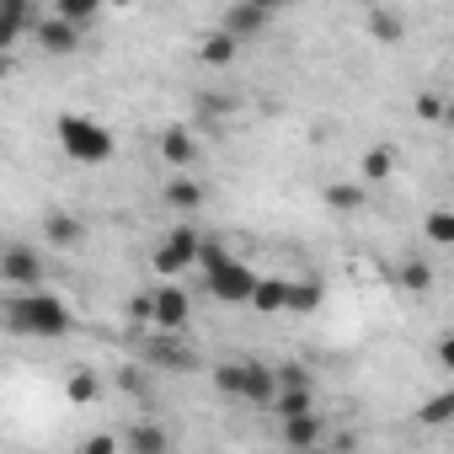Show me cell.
Masks as SVG:
<instances>
[{
  "instance_id": "6da1fadb",
  "label": "cell",
  "mask_w": 454,
  "mask_h": 454,
  "mask_svg": "<svg viewBox=\"0 0 454 454\" xmlns=\"http://www.w3.org/2000/svg\"><path fill=\"white\" fill-rule=\"evenodd\" d=\"M6 326L17 337H33V342H54L75 326L70 305L54 294V289H33V294H12L6 300Z\"/></svg>"
},
{
  "instance_id": "7a4b0ae2",
  "label": "cell",
  "mask_w": 454,
  "mask_h": 454,
  "mask_svg": "<svg viewBox=\"0 0 454 454\" xmlns=\"http://www.w3.org/2000/svg\"><path fill=\"white\" fill-rule=\"evenodd\" d=\"M54 134H59V150L75 160V166H107L113 160V129L107 123H97V118H86V113H65L59 123H54Z\"/></svg>"
},
{
  "instance_id": "3957f363",
  "label": "cell",
  "mask_w": 454,
  "mask_h": 454,
  "mask_svg": "<svg viewBox=\"0 0 454 454\" xmlns=\"http://www.w3.org/2000/svg\"><path fill=\"white\" fill-rule=\"evenodd\" d=\"M214 390H219V395H231V401L268 406V401H273V369H268V364H257V358L219 364V369H214Z\"/></svg>"
},
{
  "instance_id": "277c9868",
  "label": "cell",
  "mask_w": 454,
  "mask_h": 454,
  "mask_svg": "<svg viewBox=\"0 0 454 454\" xmlns=\"http://www.w3.org/2000/svg\"><path fill=\"white\" fill-rule=\"evenodd\" d=\"M203 289H208V300H219V305H252V294H257V268H247L241 257H231L219 273L203 278Z\"/></svg>"
},
{
  "instance_id": "5b68a950",
  "label": "cell",
  "mask_w": 454,
  "mask_h": 454,
  "mask_svg": "<svg viewBox=\"0 0 454 454\" xmlns=\"http://www.w3.org/2000/svg\"><path fill=\"white\" fill-rule=\"evenodd\" d=\"M0 278H6L17 294H33V289H43V257L27 241H6L0 247Z\"/></svg>"
},
{
  "instance_id": "8992f818",
  "label": "cell",
  "mask_w": 454,
  "mask_h": 454,
  "mask_svg": "<svg viewBox=\"0 0 454 454\" xmlns=\"http://www.w3.org/2000/svg\"><path fill=\"white\" fill-rule=\"evenodd\" d=\"M187 321H192V294L176 289V284H155L150 289V326L166 332V337H176Z\"/></svg>"
},
{
  "instance_id": "52a82bcc",
  "label": "cell",
  "mask_w": 454,
  "mask_h": 454,
  "mask_svg": "<svg viewBox=\"0 0 454 454\" xmlns=\"http://www.w3.org/2000/svg\"><path fill=\"white\" fill-rule=\"evenodd\" d=\"M38 22H43V6H38V0H0V54L12 59V49L27 43Z\"/></svg>"
},
{
  "instance_id": "ba28073f",
  "label": "cell",
  "mask_w": 454,
  "mask_h": 454,
  "mask_svg": "<svg viewBox=\"0 0 454 454\" xmlns=\"http://www.w3.org/2000/svg\"><path fill=\"white\" fill-rule=\"evenodd\" d=\"M198 241H203V236L192 231V224H176V231H166V236H160V247H155V257H150V262H155V273H160V278H176L182 268H192Z\"/></svg>"
},
{
  "instance_id": "9c48e42d",
  "label": "cell",
  "mask_w": 454,
  "mask_h": 454,
  "mask_svg": "<svg viewBox=\"0 0 454 454\" xmlns=\"http://www.w3.org/2000/svg\"><path fill=\"white\" fill-rule=\"evenodd\" d=\"M268 27H273V12L268 6H247V0H241V6H224V17H219V33L236 38V43H252Z\"/></svg>"
},
{
  "instance_id": "30bf717a",
  "label": "cell",
  "mask_w": 454,
  "mask_h": 454,
  "mask_svg": "<svg viewBox=\"0 0 454 454\" xmlns=\"http://www.w3.org/2000/svg\"><path fill=\"white\" fill-rule=\"evenodd\" d=\"M155 150H160V160H166L171 171H187V166H198V134H192L187 123H166Z\"/></svg>"
},
{
  "instance_id": "8fae6325",
  "label": "cell",
  "mask_w": 454,
  "mask_h": 454,
  "mask_svg": "<svg viewBox=\"0 0 454 454\" xmlns=\"http://www.w3.org/2000/svg\"><path fill=\"white\" fill-rule=\"evenodd\" d=\"M326 417L321 411H305V417H289V422H278V438H284V449L289 454H300V449H321L326 443Z\"/></svg>"
},
{
  "instance_id": "7c38bea8",
  "label": "cell",
  "mask_w": 454,
  "mask_h": 454,
  "mask_svg": "<svg viewBox=\"0 0 454 454\" xmlns=\"http://www.w3.org/2000/svg\"><path fill=\"white\" fill-rule=\"evenodd\" d=\"M43 236H49L54 252H75V247L86 241V219L70 214V208H49V214H43Z\"/></svg>"
},
{
  "instance_id": "4fadbf2b",
  "label": "cell",
  "mask_w": 454,
  "mask_h": 454,
  "mask_svg": "<svg viewBox=\"0 0 454 454\" xmlns=\"http://www.w3.org/2000/svg\"><path fill=\"white\" fill-rule=\"evenodd\" d=\"M33 43H38L43 54L65 59V54H75V49H81V27H70V22H59V17H49V12H43V22L33 27Z\"/></svg>"
},
{
  "instance_id": "5bb4252c",
  "label": "cell",
  "mask_w": 454,
  "mask_h": 454,
  "mask_svg": "<svg viewBox=\"0 0 454 454\" xmlns=\"http://www.w3.org/2000/svg\"><path fill=\"white\" fill-rule=\"evenodd\" d=\"M123 454H171V433L145 417V422H134V427L123 433Z\"/></svg>"
},
{
  "instance_id": "9a60e30c",
  "label": "cell",
  "mask_w": 454,
  "mask_h": 454,
  "mask_svg": "<svg viewBox=\"0 0 454 454\" xmlns=\"http://www.w3.org/2000/svg\"><path fill=\"white\" fill-rule=\"evenodd\" d=\"M160 198H166V208H176V214H198V208L208 203V187H203L198 176H171Z\"/></svg>"
},
{
  "instance_id": "2e32d148",
  "label": "cell",
  "mask_w": 454,
  "mask_h": 454,
  "mask_svg": "<svg viewBox=\"0 0 454 454\" xmlns=\"http://www.w3.org/2000/svg\"><path fill=\"white\" fill-rule=\"evenodd\" d=\"M145 364H150V369H192L198 358H192V353H187L176 337L155 332V337H150V348H145Z\"/></svg>"
},
{
  "instance_id": "e0dca14e",
  "label": "cell",
  "mask_w": 454,
  "mask_h": 454,
  "mask_svg": "<svg viewBox=\"0 0 454 454\" xmlns=\"http://www.w3.org/2000/svg\"><path fill=\"white\" fill-rule=\"evenodd\" d=\"M236 59H241V43H236V38H224L219 27L198 38V65H208V70H224V65H236Z\"/></svg>"
},
{
  "instance_id": "ac0fdd59",
  "label": "cell",
  "mask_w": 454,
  "mask_h": 454,
  "mask_svg": "<svg viewBox=\"0 0 454 454\" xmlns=\"http://www.w3.org/2000/svg\"><path fill=\"white\" fill-rule=\"evenodd\" d=\"M326 208H337V214H364V208H369V187H364V182H332V187H326Z\"/></svg>"
},
{
  "instance_id": "d6986e66",
  "label": "cell",
  "mask_w": 454,
  "mask_h": 454,
  "mask_svg": "<svg viewBox=\"0 0 454 454\" xmlns=\"http://www.w3.org/2000/svg\"><path fill=\"white\" fill-rule=\"evenodd\" d=\"M316 305H321V284L316 278H284V310L310 316Z\"/></svg>"
},
{
  "instance_id": "ffe728a7",
  "label": "cell",
  "mask_w": 454,
  "mask_h": 454,
  "mask_svg": "<svg viewBox=\"0 0 454 454\" xmlns=\"http://www.w3.org/2000/svg\"><path fill=\"white\" fill-rule=\"evenodd\" d=\"M364 27H369L380 43H401V38H406V22H401V12H390V6H369Z\"/></svg>"
},
{
  "instance_id": "44dd1931",
  "label": "cell",
  "mask_w": 454,
  "mask_h": 454,
  "mask_svg": "<svg viewBox=\"0 0 454 454\" xmlns=\"http://www.w3.org/2000/svg\"><path fill=\"white\" fill-rule=\"evenodd\" d=\"M268 406L278 411V422H289V417L316 411V390H273V401H268Z\"/></svg>"
},
{
  "instance_id": "7402d4cb",
  "label": "cell",
  "mask_w": 454,
  "mask_h": 454,
  "mask_svg": "<svg viewBox=\"0 0 454 454\" xmlns=\"http://www.w3.org/2000/svg\"><path fill=\"white\" fill-rule=\"evenodd\" d=\"M390 171H395V150H385V145L364 150V160H358V176H364V187H369V182H385Z\"/></svg>"
},
{
  "instance_id": "603a6c76",
  "label": "cell",
  "mask_w": 454,
  "mask_h": 454,
  "mask_svg": "<svg viewBox=\"0 0 454 454\" xmlns=\"http://www.w3.org/2000/svg\"><path fill=\"white\" fill-rule=\"evenodd\" d=\"M65 395H70L75 406H91V401L102 395V380H97L91 369H70V374H65Z\"/></svg>"
},
{
  "instance_id": "cb8c5ba5",
  "label": "cell",
  "mask_w": 454,
  "mask_h": 454,
  "mask_svg": "<svg viewBox=\"0 0 454 454\" xmlns=\"http://www.w3.org/2000/svg\"><path fill=\"white\" fill-rule=\"evenodd\" d=\"M449 417H454V390H438L433 401L417 406V427H449Z\"/></svg>"
},
{
  "instance_id": "d4e9b609",
  "label": "cell",
  "mask_w": 454,
  "mask_h": 454,
  "mask_svg": "<svg viewBox=\"0 0 454 454\" xmlns=\"http://www.w3.org/2000/svg\"><path fill=\"white\" fill-rule=\"evenodd\" d=\"M49 17H59L70 27H86V22H97V0H54Z\"/></svg>"
},
{
  "instance_id": "484cf974",
  "label": "cell",
  "mask_w": 454,
  "mask_h": 454,
  "mask_svg": "<svg viewBox=\"0 0 454 454\" xmlns=\"http://www.w3.org/2000/svg\"><path fill=\"white\" fill-rule=\"evenodd\" d=\"M252 310H262V316H278V310H284V278H257Z\"/></svg>"
},
{
  "instance_id": "4316f807",
  "label": "cell",
  "mask_w": 454,
  "mask_h": 454,
  "mask_svg": "<svg viewBox=\"0 0 454 454\" xmlns=\"http://www.w3.org/2000/svg\"><path fill=\"white\" fill-rule=\"evenodd\" d=\"M273 390H316V374L305 364H278L273 369Z\"/></svg>"
},
{
  "instance_id": "83f0119b",
  "label": "cell",
  "mask_w": 454,
  "mask_h": 454,
  "mask_svg": "<svg viewBox=\"0 0 454 454\" xmlns=\"http://www.w3.org/2000/svg\"><path fill=\"white\" fill-rule=\"evenodd\" d=\"M422 231H427V241H433V247H454V214H449V208H433Z\"/></svg>"
},
{
  "instance_id": "f1b7e54d",
  "label": "cell",
  "mask_w": 454,
  "mask_h": 454,
  "mask_svg": "<svg viewBox=\"0 0 454 454\" xmlns=\"http://www.w3.org/2000/svg\"><path fill=\"white\" fill-rule=\"evenodd\" d=\"M401 284H406L411 294H427V289H433V268H427L422 257H406V262H401Z\"/></svg>"
},
{
  "instance_id": "f546056e",
  "label": "cell",
  "mask_w": 454,
  "mask_h": 454,
  "mask_svg": "<svg viewBox=\"0 0 454 454\" xmlns=\"http://www.w3.org/2000/svg\"><path fill=\"white\" fill-rule=\"evenodd\" d=\"M224 262H231V252H224L219 241H198V257H192V268H203V278H208V273H219Z\"/></svg>"
},
{
  "instance_id": "4dcf8cb0",
  "label": "cell",
  "mask_w": 454,
  "mask_h": 454,
  "mask_svg": "<svg viewBox=\"0 0 454 454\" xmlns=\"http://www.w3.org/2000/svg\"><path fill=\"white\" fill-rule=\"evenodd\" d=\"M75 454H123V438L118 433H91L75 443Z\"/></svg>"
},
{
  "instance_id": "1f68e13d",
  "label": "cell",
  "mask_w": 454,
  "mask_h": 454,
  "mask_svg": "<svg viewBox=\"0 0 454 454\" xmlns=\"http://www.w3.org/2000/svg\"><path fill=\"white\" fill-rule=\"evenodd\" d=\"M417 113H422V118H443V97H433V91L417 97Z\"/></svg>"
},
{
  "instance_id": "d6a6232c",
  "label": "cell",
  "mask_w": 454,
  "mask_h": 454,
  "mask_svg": "<svg viewBox=\"0 0 454 454\" xmlns=\"http://www.w3.org/2000/svg\"><path fill=\"white\" fill-rule=\"evenodd\" d=\"M118 380H123V390H145L150 385V369H123Z\"/></svg>"
},
{
  "instance_id": "836d02e7",
  "label": "cell",
  "mask_w": 454,
  "mask_h": 454,
  "mask_svg": "<svg viewBox=\"0 0 454 454\" xmlns=\"http://www.w3.org/2000/svg\"><path fill=\"white\" fill-rule=\"evenodd\" d=\"M129 310H134V316H139V321H150V289H139V294H134V300H129Z\"/></svg>"
},
{
  "instance_id": "e575fe53",
  "label": "cell",
  "mask_w": 454,
  "mask_h": 454,
  "mask_svg": "<svg viewBox=\"0 0 454 454\" xmlns=\"http://www.w3.org/2000/svg\"><path fill=\"white\" fill-rule=\"evenodd\" d=\"M438 364H443V369H449V364H454V337H449V332H443V337H438Z\"/></svg>"
},
{
  "instance_id": "d590c367",
  "label": "cell",
  "mask_w": 454,
  "mask_h": 454,
  "mask_svg": "<svg viewBox=\"0 0 454 454\" xmlns=\"http://www.w3.org/2000/svg\"><path fill=\"white\" fill-rule=\"evenodd\" d=\"M6 75H12V59H6V54H0V81H6Z\"/></svg>"
},
{
  "instance_id": "8d00e7d4",
  "label": "cell",
  "mask_w": 454,
  "mask_h": 454,
  "mask_svg": "<svg viewBox=\"0 0 454 454\" xmlns=\"http://www.w3.org/2000/svg\"><path fill=\"white\" fill-rule=\"evenodd\" d=\"M300 454H332V449H326V443H321V449H300Z\"/></svg>"
}]
</instances>
